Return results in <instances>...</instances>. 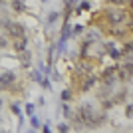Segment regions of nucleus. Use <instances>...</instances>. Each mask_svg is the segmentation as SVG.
<instances>
[{
    "instance_id": "9b49d317",
    "label": "nucleus",
    "mask_w": 133,
    "mask_h": 133,
    "mask_svg": "<svg viewBox=\"0 0 133 133\" xmlns=\"http://www.w3.org/2000/svg\"><path fill=\"white\" fill-rule=\"evenodd\" d=\"M18 58H20V66L24 70H30V66H32V52L26 48V50L18 52Z\"/></svg>"
},
{
    "instance_id": "4be33fe9",
    "label": "nucleus",
    "mask_w": 133,
    "mask_h": 133,
    "mask_svg": "<svg viewBox=\"0 0 133 133\" xmlns=\"http://www.w3.org/2000/svg\"><path fill=\"white\" fill-rule=\"evenodd\" d=\"M38 83H40V85H42L44 89H52V82H50L48 78H42V79H40Z\"/></svg>"
},
{
    "instance_id": "5701e85b",
    "label": "nucleus",
    "mask_w": 133,
    "mask_h": 133,
    "mask_svg": "<svg viewBox=\"0 0 133 133\" xmlns=\"http://www.w3.org/2000/svg\"><path fill=\"white\" fill-rule=\"evenodd\" d=\"M34 109H36V107H34V103H26V105H24V111H26V117L34 115Z\"/></svg>"
},
{
    "instance_id": "cd10ccee",
    "label": "nucleus",
    "mask_w": 133,
    "mask_h": 133,
    "mask_svg": "<svg viewBox=\"0 0 133 133\" xmlns=\"http://www.w3.org/2000/svg\"><path fill=\"white\" fill-rule=\"evenodd\" d=\"M125 6H127V12H133V0H127Z\"/></svg>"
},
{
    "instance_id": "423d86ee",
    "label": "nucleus",
    "mask_w": 133,
    "mask_h": 133,
    "mask_svg": "<svg viewBox=\"0 0 133 133\" xmlns=\"http://www.w3.org/2000/svg\"><path fill=\"white\" fill-rule=\"evenodd\" d=\"M105 34H109L111 38H115V40H125L129 36V30H127V26H125V22L123 24H105Z\"/></svg>"
},
{
    "instance_id": "1a4fd4ad",
    "label": "nucleus",
    "mask_w": 133,
    "mask_h": 133,
    "mask_svg": "<svg viewBox=\"0 0 133 133\" xmlns=\"http://www.w3.org/2000/svg\"><path fill=\"white\" fill-rule=\"evenodd\" d=\"M95 83H97V78H95V74H89V76H85V78L79 82V91H82V94H85V91H89V89L94 88Z\"/></svg>"
},
{
    "instance_id": "393cba45",
    "label": "nucleus",
    "mask_w": 133,
    "mask_h": 133,
    "mask_svg": "<svg viewBox=\"0 0 133 133\" xmlns=\"http://www.w3.org/2000/svg\"><path fill=\"white\" fill-rule=\"evenodd\" d=\"M107 4H111V6H125L127 4V0H105Z\"/></svg>"
},
{
    "instance_id": "39448f33",
    "label": "nucleus",
    "mask_w": 133,
    "mask_h": 133,
    "mask_svg": "<svg viewBox=\"0 0 133 133\" xmlns=\"http://www.w3.org/2000/svg\"><path fill=\"white\" fill-rule=\"evenodd\" d=\"M2 26L6 30V36L8 38H20V36H26V28L24 24L20 22H14V20H2Z\"/></svg>"
},
{
    "instance_id": "20e7f679",
    "label": "nucleus",
    "mask_w": 133,
    "mask_h": 133,
    "mask_svg": "<svg viewBox=\"0 0 133 133\" xmlns=\"http://www.w3.org/2000/svg\"><path fill=\"white\" fill-rule=\"evenodd\" d=\"M117 74V79L123 83H127L133 79V58H123V64L121 66H117L115 70Z\"/></svg>"
},
{
    "instance_id": "7ed1b4c3",
    "label": "nucleus",
    "mask_w": 133,
    "mask_h": 133,
    "mask_svg": "<svg viewBox=\"0 0 133 133\" xmlns=\"http://www.w3.org/2000/svg\"><path fill=\"white\" fill-rule=\"evenodd\" d=\"M101 16L105 22L103 24H123L127 20L129 12L123 10L121 6H111V8H105V10H101Z\"/></svg>"
},
{
    "instance_id": "b1692460",
    "label": "nucleus",
    "mask_w": 133,
    "mask_h": 133,
    "mask_svg": "<svg viewBox=\"0 0 133 133\" xmlns=\"http://www.w3.org/2000/svg\"><path fill=\"white\" fill-rule=\"evenodd\" d=\"M72 115H74V109H72V107H70V105L66 103V105H64V117H66V119H70Z\"/></svg>"
},
{
    "instance_id": "f8f14e48",
    "label": "nucleus",
    "mask_w": 133,
    "mask_h": 133,
    "mask_svg": "<svg viewBox=\"0 0 133 133\" xmlns=\"http://www.w3.org/2000/svg\"><path fill=\"white\" fill-rule=\"evenodd\" d=\"M8 6H10L14 12H18V14L26 12V2H24V0H8Z\"/></svg>"
},
{
    "instance_id": "aec40b11",
    "label": "nucleus",
    "mask_w": 133,
    "mask_h": 133,
    "mask_svg": "<svg viewBox=\"0 0 133 133\" xmlns=\"http://www.w3.org/2000/svg\"><path fill=\"white\" fill-rule=\"evenodd\" d=\"M125 26H127V30L133 34V12H129V16H127V20H125Z\"/></svg>"
},
{
    "instance_id": "f257e3e1",
    "label": "nucleus",
    "mask_w": 133,
    "mask_h": 133,
    "mask_svg": "<svg viewBox=\"0 0 133 133\" xmlns=\"http://www.w3.org/2000/svg\"><path fill=\"white\" fill-rule=\"evenodd\" d=\"M76 113L82 117L85 129H97L99 125H103V123L107 121L105 111H95L91 103H83V105H79L78 109H76Z\"/></svg>"
},
{
    "instance_id": "412c9836",
    "label": "nucleus",
    "mask_w": 133,
    "mask_h": 133,
    "mask_svg": "<svg viewBox=\"0 0 133 133\" xmlns=\"http://www.w3.org/2000/svg\"><path fill=\"white\" fill-rule=\"evenodd\" d=\"M125 117H127V119H133V101L125 105Z\"/></svg>"
},
{
    "instance_id": "4468645a",
    "label": "nucleus",
    "mask_w": 133,
    "mask_h": 133,
    "mask_svg": "<svg viewBox=\"0 0 133 133\" xmlns=\"http://www.w3.org/2000/svg\"><path fill=\"white\" fill-rule=\"evenodd\" d=\"M125 97H127V91H125V89H121V91H119V94H115L111 99H113V103H115V105H119V103H125Z\"/></svg>"
},
{
    "instance_id": "ddd939ff",
    "label": "nucleus",
    "mask_w": 133,
    "mask_h": 133,
    "mask_svg": "<svg viewBox=\"0 0 133 133\" xmlns=\"http://www.w3.org/2000/svg\"><path fill=\"white\" fill-rule=\"evenodd\" d=\"M70 38H72V24H70V22H64V26H62V34H60V40H62V42H68Z\"/></svg>"
},
{
    "instance_id": "6e6552de",
    "label": "nucleus",
    "mask_w": 133,
    "mask_h": 133,
    "mask_svg": "<svg viewBox=\"0 0 133 133\" xmlns=\"http://www.w3.org/2000/svg\"><path fill=\"white\" fill-rule=\"evenodd\" d=\"M16 82H18V79H16V74L10 72V70L0 74V85H2V89H10Z\"/></svg>"
},
{
    "instance_id": "2eb2a0df",
    "label": "nucleus",
    "mask_w": 133,
    "mask_h": 133,
    "mask_svg": "<svg viewBox=\"0 0 133 133\" xmlns=\"http://www.w3.org/2000/svg\"><path fill=\"white\" fill-rule=\"evenodd\" d=\"M72 99H74V89L72 88L64 89V91H62V101H64V103H70Z\"/></svg>"
},
{
    "instance_id": "f3484780",
    "label": "nucleus",
    "mask_w": 133,
    "mask_h": 133,
    "mask_svg": "<svg viewBox=\"0 0 133 133\" xmlns=\"http://www.w3.org/2000/svg\"><path fill=\"white\" fill-rule=\"evenodd\" d=\"M58 18H60V12H50L48 14V26H54L58 22Z\"/></svg>"
},
{
    "instance_id": "a878e982",
    "label": "nucleus",
    "mask_w": 133,
    "mask_h": 133,
    "mask_svg": "<svg viewBox=\"0 0 133 133\" xmlns=\"http://www.w3.org/2000/svg\"><path fill=\"white\" fill-rule=\"evenodd\" d=\"M58 131H62V133L70 131V125H68V123H60V125H58Z\"/></svg>"
},
{
    "instance_id": "f03ea898",
    "label": "nucleus",
    "mask_w": 133,
    "mask_h": 133,
    "mask_svg": "<svg viewBox=\"0 0 133 133\" xmlns=\"http://www.w3.org/2000/svg\"><path fill=\"white\" fill-rule=\"evenodd\" d=\"M94 70H95L94 62H88V58H82L79 62H76V66H74V70H72V83L74 85H79V82H82L85 76L94 74Z\"/></svg>"
},
{
    "instance_id": "0eeeda50",
    "label": "nucleus",
    "mask_w": 133,
    "mask_h": 133,
    "mask_svg": "<svg viewBox=\"0 0 133 133\" xmlns=\"http://www.w3.org/2000/svg\"><path fill=\"white\" fill-rule=\"evenodd\" d=\"M103 52L109 56L111 60H123L121 46H117L115 42H103Z\"/></svg>"
},
{
    "instance_id": "473e14b6",
    "label": "nucleus",
    "mask_w": 133,
    "mask_h": 133,
    "mask_svg": "<svg viewBox=\"0 0 133 133\" xmlns=\"http://www.w3.org/2000/svg\"><path fill=\"white\" fill-rule=\"evenodd\" d=\"M0 123H2V119H0Z\"/></svg>"
},
{
    "instance_id": "bb28decb",
    "label": "nucleus",
    "mask_w": 133,
    "mask_h": 133,
    "mask_svg": "<svg viewBox=\"0 0 133 133\" xmlns=\"http://www.w3.org/2000/svg\"><path fill=\"white\" fill-rule=\"evenodd\" d=\"M10 109L14 111L16 115H20V105H18V103H12V105H10Z\"/></svg>"
},
{
    "instance_id": "c756f323",
    "label": "nucleus",
    "mask_w": 133,
    "mask_h": 133,
    "mask_svg": "<svg viewBox=\"0 0 133 133\" xmlns=\"http://www.w3.org/2000/svg\"><path fill=\"white\" fill-rule=\"evenodd\" d=\"M2 107H4V101H2V97H0V111H2Z\"/></svg>"
},
{
    "instance_id": "9d476101",
    "label": "nucleus",
    "mask_w": 133,
    "mask_h": 133,
    "mask_svg": "<svg viewBox=\"0 0 133 133\" xmlns=\"http://www.w3.org/2000/svg\"><path fill=\"white\" fill-rule=\"evenodd\" d=\"M10 46H12V50L18 54V52H22V50H26V48H28V38H26V36L12 38V40H10Z\"/></svg>"
},
{
    "instance_id": "c85d7f7f",
    "label": "nucleus",
    "mask_w": 133,
    "mask_h": 133,
    "mask_svg": "<svg viewBox=\"0 0 133 133\" xmlns=\"http://www.w3.org/2000/svg\"><path fill=\"white\" fill-rule=\"evenodd\" d=\"M40 129H42V131H44V133H50V131H52V127H50V125H42V127H40Z\"/></svg>"
},
{
    "instance_id": "7c9ffc66",
    "label": "nucleus",
    "mask_w": 133,
    "mask_h": 133,
    "mask_svg": "<svg viewBox=\"0 0 133 133\" xmlns=\"http://www.w3.org/2000/svg\"><path fill=\"white\" fill-rule=\"evenodd\" d=\"M0 91H2V85H0Z\"/></svg>"
},
{
    "instance_id": "2f4dec72",
    "label": "nucleus",
    "mask_w": 133,
    "mask_h": 133,
    "mask_svg": "<svg viewBox=\"0 0 133 133\" xmlns=\"http://www.w3.org/2000/svg\"><path fill=\"white\" fill-rule=\"evenodd\" d=\"M42 2H46V0H42Z\"/></svg>"
},
{
    "instance_id": "6ab92c4d",
    "label": "nucleus",
    "mask_w": 133,
    "mask_h": 133,
    "mask_svg": "<svg viewBox=\"0 0 133 133\" xmlns=\"http://www.w3.org/2000/svg\"><path fill=\"white\" fill-rule=\"evenodd\" d=\"M30 125H32V129H40L42 127V121L36 115H30Z\"/></svg>"
},
{
    "instance_id": "a211bd4d",
    "label": "nucleus",
    "mask_w": 133,
    "mask_h": 133,
    "mask_svg": "<svg viewBox=\"0 0 133 133\" xmlns=\"http://www.w3.org/2000/svg\"><path fill=\"white\" fill-rule=\"evenodd\" d=\"M89 8H91L89 0H82V4H79V6H78V8H76L74 12H85V10H89Z\"/></svg>"
},
{
    "instance_id": "dca6fc26",
    "label": "nucleus",
    "mask_w": 133,
    "mask_h": 133,
    "mask_svg": "<svg viewBox=\"0 0 133 133\" xmlns=\"http://www.w3.org/2000/svg\"><path fill=\"white\" fill-rule=\"evenodd\" d=\"M113 105H115V103H113V99H111V97H103V101H101V109H103V111L111 109Z\"/></svg>"
}]
</instances>
